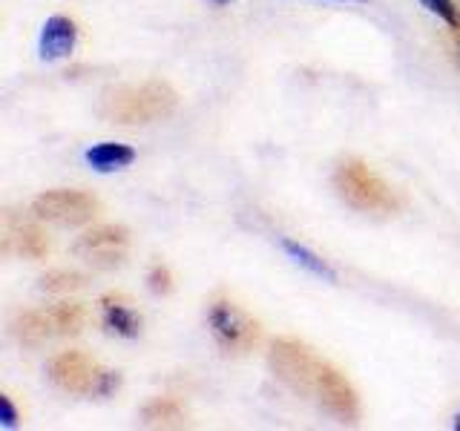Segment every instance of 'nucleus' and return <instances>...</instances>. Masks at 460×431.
Wrapping results in <instances>:
<instances>
[{"label": "nucleus", "mask_w": 460, "mask_h": 431, "mask_svg": "<svg viewBox=\"0 0 460 431\" xmlns=\"http://www.w3.org/2000/svg\"><path fill=\"white\" fill-rule=\"evenodd\" d=\"M270 371L305 400H314L323 411L334 414L340 423H354L359 411L357 394L342 374L316 356L308 345L296 339H277L270 345Z\"/></svg>", "instance_id": "1"}, {"label": "nucleus", "mask_w": 460, "mask_h": 431, "mask_svg": "<svg viewBox=\"0 0 460 431\" xmlns=\"http://www.w3.org/2000/svg\"><path fill=\"white\" fill-rule=\"evenodd\" d=\"M176 110V92L162 81L119 86L104 101V112L119 124H153Z\"/></svg>", "instance_id": "2"}, {"label": "nucleus", "mask_w": 460, "mask_h": 431, "mask_svg": "<svg viewBox=\"0 0 460 431\" xmlns=\"http://www.w3.org/2000/svg\"><path fill=\"white\" fill-rule=\"evenodd\" d=\"M334 187L345 205L359 213H388L397 207L392 187L359 158H345L337 164Z\"/></svg>", "instance_id": "3"}, {"label": "nucleus", "mask_w": 460, "mask_h": 431, "mask_svg": "<svg viewBox=\"0 0 460 431\" xmlns=\"http://www.w3.org/2000/svg\"><path fill=\"white\" fill-rule=\"evenodd\" d=\"M49 380L64 388L69 394H81V397H110L115 388L121 385V377L115 371L98 368L95 359H90L81 351H64L49 359L47 365Z\"/></svg>", "instance_id": "4"}, {"label": "nucleus", "mask_w": 460, "mask_h": 431, "mask_svg": "<svg viewBox=\"0 0 460 431\" xmlns=\"http://www.w3.org/2000/svg\"><path fill=\"white\" fill-rule=\"evenodd\" d=\"M98 201L84 190H47L32 201V216L38 222L58 227H81L93 222Z\"/></svg>", "instance_id": "5"}, {"label": "nucleus", "mask_w": 460, "mask_h": 431, "mask_svg": "<svg viewBox=\"0 0 460 431\" xmlns=\"http://www.w3.org/2000/svg\"><path fill=\"white\" fill-rule=\"evenodd\" d=\"M127 251H129V233L127 227L119 224L93 227L75 242V256H81L84 262H90L95 268H112L124 262Z\"/></svg>", "instance_id": "6"}, {"label": "nucleus", "mask_w": 460, "mask_h": 431, "mask_svg": "<svg viewBox=\"0 0 460 431\" xmlns=\"http://www.w3.org/2000/svg\"><path fill=\"white\" fill-rule=\"evenodd\" d=\"M208 325L216 342L227 351H242L251 342H256V322L248 320L234 302H213L208 311Z\"/></svg>", "instance_id": "7"}, {"label": "nucleus", "mask_w": 460, "mask_h": 431, "mask_svg": "<svg viewBox=\"0 0 460 431\" xmlns=\"http://www.w3.org/2000/svg\"><path fill=\"white\" fill-rule=\"evenodd\" d=\"M78 43V26L66 14H52V18L43 23L40 38H38V52L43 61H64L72 55Z\"/></svg>", "instance_id": "8"}, {"label": "nucleus", "mask_w": 460, "mask_h": 431, "mask_svg": "<svg viewBox=\"0 0 460 431\" xmlns=\"http://www.w3.org/2000/svg\"><path fill=\"white\" fill-rule=\"evenodd\" d=\"M14 334H18V339L26 345V348H40L47 339L61 337V334H58V322L52 316V308L23 313L21 320L14 322Z\"/></svg>", "instance_id": "9"}, {"label": "nucleus", "mask_w": 460, "mask_h": 431, "mask_svg": "<svg viewBox=\"0 0 460 431\" xmlns=\"http://www.w3.org/2000/svg\"><path fill=\"white\" fill-rule=\"evenodd\" d=\"M101 322L110 334H119L124 339H136L141 334V316L115 296L101 299Z\"/></svg>", "instance_id": "10"}, {"label": "nucleus", "mask_w": 460, "mask_h": 431, "mask_svg": "<svg viewBox=\"0 0 460 431\" xmlns=\"http://www.w3.org/2000/svg\"><path fill=\"white\" fill-rule=\"evenodd\" d=\"M84 158L95 172H115V170H124L136 162V150L127 147V144H119V141H101L95 147L86 150Z\"/></svg>", "instance_id": "11"}, {"label": "nucleus", "mask_w": 460, "mask_h": 431, "mask_svg": "<svg viewBox=\"0 0 460 431\" xmlns=\"http://www.w3.org/2000/svg\"><path fill=\"white\" fill-rule=\"evenodd\" d=\"M282 251L288 253V259H291L294 265H299V268H305L311 277H316V279H325V282H331L334 285L337 282V270L331 268L325 259H320L314 251H308L305 244H299V242H294V239H282Z\"/></svg>", "instance_id": "12"}, {"label": "nucleus", "mask_w": 460, "mask_h": 431, "mask_svg": "<svg viewBox=\"0 0 460 431\" xmlns=\"http://www.w3.org/2000/svg\"><path fill=\"white\" fill-rule=\"evenodd\" d=\"M84 285V277L78 273H69V270H52L47 277L40 279V287L47 294H66V291H78Z\"/></svg>", "instance_id": "13"}, {"label": "nucleus", "mask_w": 460, "mask_h": 431, "mask_svg": "<svg viewBox=\"0 0 460 431\" xmlns=\"http://www.w3.org/2000/svg\"><path fill=\"white\" fill-rule=\"evenodd\" d=\"M176 420H181V411L172 400H155L144 409V423H150V426H155V423L167 426V423H176Z\"/></svg>", "instance_id": "14"}, {"label": "nucleus", "mask_w": 460, "mask_h": 431, "mask_svg": "<svg viewBox=\"0 0 460 431\" xmlns=\"http://www.w3.org/2000/svg\"><path fill=\"white\" fill-rule=\"evenodd\" d=\"M420 4H423L431 14H438V18H440L443 23H449L452 29L460 26V14H457L455 0H420Z\"/></svg>", "instance_id": "15"}, {"label": "nucleus", "mask_w": 460, "mask_h": 431, "mask_svg": "<svg viewBox=\"0 0 460 431\" xmlns=\"http://www.w3.org/2000/svg\"><path fill=\"white\" fill-rule=\"evenodd\" d=\"M147 282H150V291L153 294H170V287H172V279H170V270L167 268H162V265H155L153 270H150V277H147Z\"/></svg>", "instance_id": "16"}, {"label": "nucleus", "mask_w": 460, "mask_h": 431, "mask_svg": "<svg viewBox=\"0 0 460 431\" xmlns=\"http://www.w3.org/2000/svg\"><path fill=\"white\" fill-rule=\"evenodd\" d=\"M0 426H4V428H14V426H18V411H14L12 400L6 394L0 397Z\"/></svg>", "instance_id": "17"}, {"label": "nucleus", "mask_w": 460, "mask_h": 431, "mask_svg": "<svg viewBox=\"0 0 460 431\" xmlns=\"http://www.w3.org/2000/svg\"><path fill=\"white\" fill-rule=\"evenodd\" d=\"M210 4H216V6H230V4H236V0H210Z\"/></svg>", "instance_id": "18"}, {"label": "nucleus", "mask_w": 460, "mask_h": 431, "mask_svg": "<svg viewBox=\"0 0 460 431\" xmlns=\"http://www.w3.org/2000/svg\"><path fill=\"white\" fill-rule=\"evenodd\" d=\"M331 4H366V0H331Z\"/></svg>", "instance_id": "19"}, {"label": "nucleus", "mask_w": 460, "mask_h": 431, "mask_svg": "<svg viewBox=\"0 0 460 431\" xmlns=\"http://www.w3.org/2000/svg\"><path fill=\"white\" fill-rule=\"evenodd\" d=\"M452 426H455V428H457V431H460V411H457V414H455V423H452Z\"/></svg>", "instance_id": "20"}]
</instances>
